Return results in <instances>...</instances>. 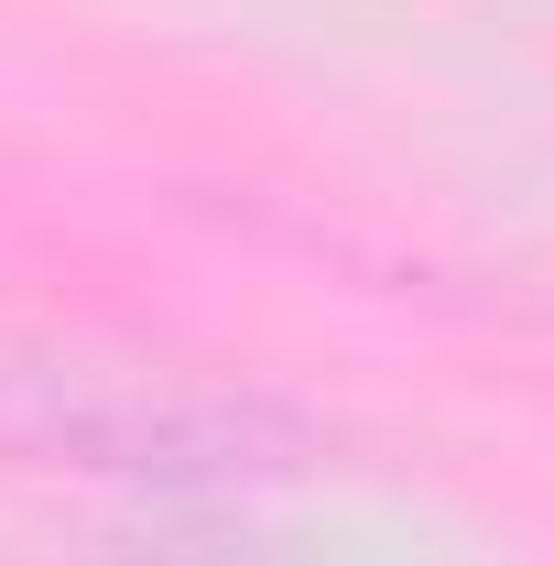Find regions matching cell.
<instances>
[{
  "label": "cell",
  "mask_w": 554,
  "mask_h": 566,
  "mask_svg": "<svg viewBox=\"0 0 554 566\" xmlns=\"http://www.w3.org/2000/svg\"><path fill=\"white\" fill-rule=\"evenodd\" d=\"M0 447L141 491H251L316 458V436L283 403L174 381L141 359H0Z\"/></svg>",
  "instance_id": "6da1fadb"
}]
</instances>
